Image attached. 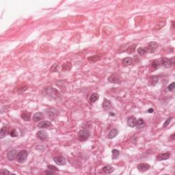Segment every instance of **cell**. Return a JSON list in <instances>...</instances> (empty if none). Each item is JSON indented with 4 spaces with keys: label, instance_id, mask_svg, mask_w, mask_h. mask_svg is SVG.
Segmentation results:
<instances>
[{
    "label": "cell",
    "instance_id": "8",
    "mask_svg": "<svg viewBox=\"0 0 175 175\" xmlns=\"http://www.w3.org/2000/svg\"><path fill=\"white\" fill-rule=\"evenodd\" d=\"M36 137L40 140H46L48 138V134L47 133L46 131H39L36 133Z\"/></svg>",
    "mask_w": 175,
    "mask_h": 175
},
{
    "label": "cell",
    "instance_id": "31",
    "mask_svg": "<svg viewBox=\"0 0 175 175\" xmlns=\"http://www.w3.org/2000/svg\"><path fill=\"white\" fill-rule=\"evenodd\" d=\"M47 168L49 170H51L52 171H54V172H58L59 170L57 167H55L54 166H52V165H48L47 166Z\"/></svg>",
    "mask_w": 175,
    "mask_h": 175
},
{
    "label": "cell",
    "instance_id": "12",
    "mask_svg": "<svg viewBox=\"0 0 175 175\" xmlns=\"http://www.w3.org/2000/svg\"><path fill=\"white\" fill-rule=\"evenodd\" d=\"M136 123H137V119L133 116H129L128 118V119H127V125L130 127H135Z\"/></svg>",
    "mask_w": 175,
    "mask_h": 175
},
{
    "label": "cell",
    "instance_id": "4",
    "mask_svg": "<svg viewBox=\"0 0 175 175\" xmlns=\"http://www.w3.org/2000/svg\"><path fill=\"white\" fill-rule=\"evenodd\" d=\"M108 81L113 83H121V77L119 75L116 73L112 74L108 78Z\"/></svg>",
    "mask_w": 175,
    "mask_h": 175
},
{
    "label": "cell",
    "instance_id": "33",
    "mask_svg": "<svg viewBox=\"0 0 175 175\" xmlns=\"http://www.w3.org/2000/svg\"><path fill=\"white\" fill-rule=\"evenodd\" d=\"M168 90H170V91L174 90V89H175V82H172L171 84H170L168 87Z\"/></svg>",
    "mask_w": 175,
    "mask_h": 175
},
{
    "label": "cell",
    "instance_id": "13",
    "mask_svg": "<svg viewBox=\"0 0 175 175\" xmlns=\"http://www.w3.org/2000/svg\"><path fill=\"white\" fill-rule=\"evenodd\" d=\"M51 125V123H50L49 121H47V120H43L41 121L38 124V127L40 129H45V128H48Z\"/></svg>",
    "mask_w": 175,
    "mask_h": 175
},
{
    "label": "cell",
    "instance_id": "26",
    "mask_svg": "<svg viewBox=\"0 0 175 175\" xmlns=\"http://www.w3.org/2000/svg\"><path fill=\"white\" fill-rule=\"evenodd\" d=\"M166 25V21H161V22H159L158 23H157L156 25H155V28H154L153 30H160L161 28H162Z\"/></svg>",
    "mask_w": 175,
    "mask_h": 175
},
{
    "label": "cell",
    "instance_id": "32",
    "mask_svg": "<svg viewBox=\"0 0 175 175\" xmlns=\"http://www.w3.org/2000/svg\"><path fill=\"white\" fill-rule=\"evenodd\" d=\"M9 133L10 135H11V137H12V138L17 137V135H18L17 133H16V130H15V129H12V130H11V131H10Z\"/></svg>",
    "mask_w": 175,
    "mask_h": 175
},
{
    "label": "cell",
    "instance_id": "5",
    "mask_svg": "<svg viewBox=\"0 0 175 175\" xmlns=\"http://www.w3.org/2000/svg\"><path fill=\"white\" fill-rule=\"evenodd\" d=\"M53 161H55L56 164H58L59 166H64L66 163V159L62 155H59V156L55 157L53 158Z\"/></svg>",
    "mask_w": 175,
    "mask_h": 175
},
{
    "label": "cell",
    "instance_id": "34",
    "mask_svg": "<svg viewBox=\"0 0 175 175\" xmlns=\"http://www.w3.org/2000/svg\"><path fill=\"white\" fill-rule=\"evenodd\" d=\"M57 68H58V64H54L51 68V71L52 72H55L57 71Z\"/></svg>",
    "mask_w": 175,
    "mask_h": 175
},
{
    "label": "cell",
    "instance_id": "3",
    "mask_svg": "<svg viewBox=\"0 0 175 175\" xmlns=\"http://www.w3.org/2000/svg\"><path fill=\"white\" fill-rule=\"evenodd\" d=\"M28 156V151H25V150H22V151H20L18 153V155H17V157H16L17 161L19 162V163H23L26 160Z\"/></svg>",
    "mask_w": 175,
    "mask_h": 175
},
{
    "label": "cell",
    "instance_id": "2",
    "mask_svg": "<svg viewBox=\"0 0 175 175\" xmlns=\"http://www.w3.org/2000/svg\"><path fill=\"white\" fill-rule=\"evenodd\" d=\"M90 137V132L89 131L86 130V129H82L81 130L79 133H78V138L80 141L83 142L87 140Z\"/></svg>",
    "mask_w": 175,
    "mask_h": 175
},
{
    "label": "cell",
    "instance_id": "24",
    "mask_svg": "<svg viewBox=\"0 0 175 175\" xmlns=\"http://www.w3.org/2000/svg\"><path fill=\"white\" fill-rule=\"evenodd\" d=\"M161 66V62H160V60H154L152 64H151V67L153 68V69H157L158 68H159Z\"/></svg>",
    "mask_w": 175,
    "mask_h": 175
},
{
    "label": "cell",
    "instance_id": "17",
    "mask_svg": "<svg viewBox=\"0 0 175 175\" xmlns=\"http://www.w3.org/2000/svg\"><path fill=\"white\" fill-rule=\"evenodd\" d=\"M144 126H145L144 120H143L142 118H139L137 120V123H136V125H135V127H137V129H142Z\"/></svg>",
    "mask_w": 175,
    "mask_h": 175
},
{
    "label": "cell",
    "instance_id": "21",
    "mask_svg": "<svg viewBox=\"0 0 175 175\" xmlns=\"http://www.w3.org/2000/svg\"><path fill=\"white\" fill-rule=\"evenodd\" d=\"M43 118V113H41V112H37V113H36V114L34 115L33 120H34L35 122H38V121H40V120H42Z\"/></svg>",
    "mask_w": 175,
    "mask_h": 175
},
{
    "label": "cell",
    "instance_id": "20",
    "mask_svg": "<svg viewBox=\"0 0 175 175\" xmlns=\"http://www.w3.org/2000/svg\"><path fill=\"white\" fill-rule=\"evenodd\" d=\"M98 98H99V96H98V95L97 94V93H96V92L93 93V94H92L91 96H90V98H89L90 103H95V102L98 100Z\"/></svg>",
    "mask_w": 175,
    "mask_h": 175
},
{
    "label": "cell",
    "instance_id": "35",
    "mask_svg": "<svg viewBox=\"0 0 175 175\" xmlns=\"http://www.w3.org/2000/svg\"><path fill=\"white\" fill-rule=\"evenodd\" d=\"M171 120H172V118H168V119L166 120V122L164 123V124H163V127H166L168 126V125H169V123H170Z\"/></svg>",
    "mask_w": 175,
    "mask_h": 175
},
{
    "label": "cell",
    "instance_id": "15",
    "mask_svg": "<svg viewBox=\"0 0 175 175\" xmlns=\"http://www.w3.org/2000/svg\"><path fill=\"white\" fill-rule=\"evenodd\" d=\"M21 117L22 118V119H23L25 121H30L31 119V114L29 111H24L21 113Z\"/></svg>",
    "mask_w": 175,
    "mask_h": 175
},
{
    "label": "cell",
    "instance_id": "14",
    "mask_svg": "<svg viewBox=\"0 0 175 175\" xmlns=\"http://www.w3.org/2000/svg\"><path fill=\"white\" fill-rule=\"evenodd\" d=\"M102 107H103V108L104 110H110V109L112 108L111 103L110 101H109L108 99L105 98L104 101H103V105H102Z\"/></svg>",
    "mask_w": 175,
    "mask_h": 175
},
{
    "label": "cell",
    "instance_id": "36",
    "mask_svg": "<svg viewBox=\"0 0 175 175\" xmlns=\"http://www.w3.org/2000/svg\"><path fill=\"white\" fill-rule=\"evenodd\" d=\"M45 174L46 175H54L55 174V172L54 171H52L51 170H47L46 172H45Z\"/></svg>",
    "mask_w": 175,
    "mask_h": 175
},
{
    "label": "cell",
    "instance_id": "18",
    "mask_svg": "<svg viewBox=\"0 0 175 175\" xmlns=\"http://www.w3.org/2000/svg\"><path fill=\"white\" fill-rule=\"evenodd\" d=\"M102 170L106 174H111V173H112V172H114V169L112 166H110V165H107V166H104Z\"/></svg>",
    "mask_w": 175,
    "mask_h": 175
},
{
    "label": "cell",
    "instance_id": "9",
    "mask_svg": "<svg viewBox=\"0 0 175 175\" xmlns=\"http://www.w3.org/2000/svg\"><path fill=\"white\" fill-rule=\"evenodd\" d=\"M17 155H18L17 151L13 149V150L8 151V153L7 154V157H8V159L10 161H12V160L16 159V157H17Z\"/></svg>",
    "mask_w": 175,
    "mask_h": 175
},
{
    "label": "cell",
    "instance_id": "22",
    "mask_svg": "<svg viewBox=\"0 0 175 175\" xmlns=\"http://www.w3.org/2000/svg\"><path fill=\"white\" fill-rule=\"evenodd\" d=\"M132 62L133 60L131 58L127 57V58H125L123 59V61H122V63H123V64L124 66H129V65H131L132 64Z\"/></svg>",
    "mask_w": 175,
    "mask_h": 175
},
{
    "label": "cell",
    "instance_id": "38",
    "mask_svg": "<svg viewBox=\"0 0 175 175\" xmlns=\"http://www.w3.org/2000/svg\"><path fill=\"white\" fill-rule=\"evenodd\" d=\"M154 111V110H153V108H150V109H148V113H153Z\"/></svg>",
    "mask_w": 175,
    "mask_h": 175
},
{
    "label": "cell",
    "instance_id": "7",
    "mask_svg": "<svg viewBox=\"0 0 175 175\" xmlns=\"http://www.w3.org/2000/svg\"><path fill=\"white\" fill-rule=\"evenodd\" d=\"M160 62H161V65H162L163 67L167 68L172 66V63L170 60V59L167 58H161L160 59Z\"/></svg>",
    "mask_w": 175,
    "mask_h": 175
},
{
    "label": "cell",
    "instance_id": "29",
    "mask_svg": "<svg viewBox=\"0 0 175 175\" xmlns=\"http://www.w3.org/2000/svg\"><path fill=\"white\" fill-rule=\"evenodd\" d=\"M100 57H98V55H93V56H90L89 58H88V60H89L90 62H95L98 61L100 60Z\"/></svg>",
    "mask_w": 175,
    "mask_h": 175
},
{
    "label": "cell",
    "instance_id": "27",
    "mask_svg": "<svg viewBox=\"0 0 175 175\" xmlns=\"http://www.w3.org/2000/svg\"><path fill=\"white\" fill-rule=\"evenodd\" d=\"M137 45H138V44H133L131 46L128 47L127 49V52L128 53H132L134 52L135 51V49H136Z\"/></svg>",
    "mask_w": 175,
    "mask_h": 175
},
{
    "label": "cell",
    "instance_id": "30",
    "mask_svg": "<svg viewBox=\"0 0 175 175\" xmlns=\"http://www.w3.org/2000/svg\"><path fill=\"white\" fill-rule=\"evenodd\" d=\"M72 67V64L70 62H66L64 64L62 65V69L64 71H67V70H70V68Z\"/></svg>",
    "mask_w": 175,
    "mask_h": 175
},
{
    "label": "cell",
    "instance_id": "37",
    "mask_svg": "<svg viewBox=\"0 0 175 175\" xmlns=\"http://www.w3.org/2000/svg\"><path fill=\"white\" fill-rule=\"evenodd\" d=\"M1 173L3 174V175H10V172L8 170H1Z\"/></svg>",
    "mask_w": 175,
    "mask_h": 175
},
{
    "label": "cell",
    "instance_id": "23",
    "mask_svg": "<svg viewBox=\"0 0 175 175\" xmlns=\"http://www.w3.org/2000/svg\"><path fill=\"white\" fill-rule=\"evenodd\" d=\"M137 51H138V53L140 55H145V54L148 52V49L147 48L145 47H140L138 48Z\"/></svg>",
    "mask_w": 175,
    "mask_h": 175
},
{
    "label": "cell",
    "instance_id": "28",
    "mask_svg": "<svg viewBox=\"0 0 175 175\" xmlns=\"http://www.w3.org/2000/svg\"><path fill=\"white\" fill-rule=\"evenodd\" d=\"M6 133H7V127H3L1 129V131H0V137H1V138H3L6 136Z\"/></svg>",
    "mask_w": 175,
    "mask_h": 175
},
{
    "label": "cell",
    "instance_id": "19",
    "mask_svg": "<svg viewBox=\"0 0 175 175\" xmlns=\"http://www.w3.org/2000/svg\"><path fill=\"white\" fill-rule=\"evenodd\" d=\"M159 81V78L156 76H151L149 78V84L151 86H155Z\"/></svg>",
    "mask_w": 175,
    "mask_h": 175
},
{
    "label": "cell",
    "instance_id": "25",
    "mask_svg": "<svg viewBox=\"0 0 175 175\" xmlns=\"http://www.w3.org/2000/svg\"><path fill=\"white\" fill-rule=\"evenodd\" d=\"M111 153H112V159H116L120 155V151H118L117 149H114L111 151Z\"/></svg>",
    "mask_w": 175,
    "mask_h": 175
},
{
    "label": "cell",
    "instance_id": "6",
    "mask_svg": "<svg viewBox=\"0 0 175 175\" xmlns=\"http://www.w3.org/2000/svg\"><path fill=\"white\" fill-rule=\"evenodd\" d=\"M158 47V44H157V42H154V41H152V42H149L148 43L147 45V49L148 51L149 52H153L155 51L156 49Z\"/></svg>",
    "mask_w": 175,
    "mask_h": 175
},
{
    "label": "cell",
    "instance_id": "1",
    "mask_svg": "<svg viewBox=\"0 0 175 175\" xmlns=\"http://www.w3.org/2000/svg\"><path fill=\"white\" fill-rule=\"evenodd\" d=\"M55 92H58V90L54 88H52L51 87H48L46 88L43 90V95H48L49 96H54V97H58L60 95L59 92L55 93Z\"/></svg>",
    "mask_w": 175,
    "mask_h": 175
},
{
    "label": "cell",
    "instance_id": "39",
    "mask_svg": "<svg viewBox=\"0 0 175 175\" xmlns=\"http://www.w3.org/2000/svg\"><path fill=\"white\" fill-rule=\"evenodd\" d=\"M174 136H175V133H173V134L171 135V138H172V140H175V137H174Z\"/></svg>",
    "mask_w": 175,
    "mask_h": 175
},
{
    "label": "cell",
    "instance_id": "10",
    "mask_svg": "<svg viewBox=\"0 0 175 175\" xmlns=\"http://www.w3.org/2000/svg\"><path fill=\"white\" fill-rule=\"evenodd\" d=\"M170 157V153L167 152V153H163L159 154L157 156V161H163V160H167L169 159Z\"/></svg>",
    "mask_w": 175,
    "mask_h": 175
},
{
    "label": "cell",
    "instance_id": "16",
    "mask_svg": "<svg viewBox=\"0 0 175 175\" xmlns=\"http://www.w3.org/2000/svg\"><path fill=\"white\" fill-rule=\"evenodd\" d=\"M118 129H115V128L111 129L110 131V133H109V134H108V138L109 139L114 138L115 137H116L117 135H118Z\"/></svg>",
    "mask_w": 175,
    "mask_h": 175
},
{
    "label": "cell",
    "instance_id": "11",
    "mask_svg": "<svg viewBox=\"0 0 175 175\" xmlns=\"http://www.w3.org/2000/svg\"><path fill=\"white\" fill-rule=\"evenodd\" d=\"M149 168H150V165L146 163H140V164H139L138 166V169L140 172H146V171H147Z\"/></svg>",
    "mask_w": 175,
    "mask_h": 175
}]
</instances>
